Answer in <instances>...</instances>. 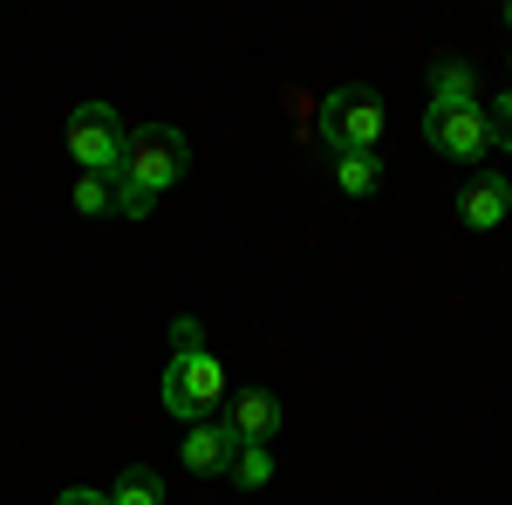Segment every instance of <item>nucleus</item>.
<instances>
[{
    "label": "nucleus",
    "instance_id": "7ed1b4c3",
    "mask_svg": "<svg viewBox=\"0 0 512 505\" xmlns=\"http://www.w3.org/2000/svg\"><path fill=\"white\" fill-rule=\"evenodd\" d=\"M62 144L76 157L82 171H117L123 164V144H130V130L110 103H76L69 110V130H62Z\"/></svg>",
    "mask_w": 512,
    "mask_h": 505
},
{
    "label": "nucleus",
    "instance_id": "f257e3e1",
    "mask_svg": "<svg viewBox=\"0 0 512 505\" xmlns=\"http://www.w3.org/2000/svg\"><path fill=\"white\" fill-rule=\"evenodd\" d=\"M185 164H192L185 130H171V123H144V130H130L123 164H117V212L151 219V212H158V198L185 178Z\"/></svg>",
    "mask_w": 512,
    "mask_h": 505
},
{
    "label": "nucleus",
    "instance_id": "9b49d317",
    "mask_svg": "<svg viewBox=\"0 0 512 505\" xmlns=\"http://www.w3.org/2000/svg\"><path fill=\"white\" fill-rule=\"evenodd\" d=\"M69 198H76L82 219H103V212H117V171H82Z\"/></svg>",
    "mask_w": 512,
    "mask_h": 505
},
{
    "label": "nucleus",
    "instance_id": "4468645a",
    "mask_svg": "<svg viewBox=\"0 0 512 505\" xmlns=\"http://www.w3.org/2000/svg\"><path fill=\"white\" fill-rule=\"evenodd\" d=\"M55 505H110V492H96V485H69Z\"/></svg>",
    "mask_w": 512,
    "mask_h": 505
},
{
    "label": "nucleus",
    "instance_id": "423d86ee",
    "mask_svg": "<svg viewBox=\"0 0 512 505\" xmlns=\"http://www.w3.org/2000/svg\"><path fill=\"white\" fill-rule=\"evenodd\" d=\"M226 430H233L239 444H274L280 396H274V389H239L233 403H226Z\"/></svg>",
    "mask_w": 512,
    "mask_h": 505
},
{
    "label": "nucleus",
    "instance_id": "dca6fc26",
    "mask_svg": "<svg viewBox=\"0 0 512 505\" xmlns=\"http://www.w3.org/2000/svg\"><path fill=\"white\" fill-rule=\"evenodd\" d=\"M506 28H512V0H506Z\"/></svg>",
    "mask_w": 512,
    "mask_h": 505
},
{
    "label": "nucleus",
    "instance_id": "1a4fd4ad",
    "mask_svg": "<svg viewBox=\"0 0 512 505\" xmlns=\"http://www.w3.org/2000/svg\"><path fill=\"white\" fill-rule=\"evenodd\" d=\"M431 103H478V76H472V62L444 55V62L431 69Z\"/></svg>",
    "mask_w": 512,
    "mask_h": 505
},
{
    "label": "nucleus",
    "instance_id": "9d476101",
    "mask_svg": "<svg viewBox=\"0 0 512 505\" xmlns=\"http://www.w3.org/2000/svg\"><path fill=\"white\" fill-rule=\"evenodd\" d=\"M335 185L349 198H369L376 185H383V164H376V151H335Z\"/></svg>",
    "mask_w": 512,
    "mask_h": 505
},
{
    "label": "nucleus",
    "instance_id": "39448f33",
    "mask_svg": "<svg viewBox=\"0 0 512 505\" xmlns=\"http://www.w3.org/2000/svg\"><path fill=\"white\" fill-rule=\"evenodd\" d=\"M321 137L328 151H383V103L369 89H335L321 110Z\"/></svg>",
    "mask_w": 512,
    "mask_h": 505
},
{
    "label": "nucleus",
    "instance_id": "20e7f679",
    "mask_svg": "<svg viewBox=\"0 0 512 505\" xmlns=\"http://www.w3.org/2000/svg\"><path fill=\"white\" fill-rule=\"evenodd\" d=\"M424 144H431L437 157L472 164V157L492 151V117H485L478 103H431V110H424Z\"/></svg>",
    "mask_w": 512,
    "mask_h": 505
},
{
    "label": "nucleus",
    "instance_id": "0eeeda50",
    "mask_svg": "<svg viewBox=\"0 0 512 505\" xmlns=\"http://www.w3.org/2000/svg\"><path fill=\"white\" fill-rule=\"evenodd\" d=\"M233 451H239V437L226 430V417H219V424H192V430H185V444H178L185 471H198V478H219V471H233Z\"/></svg>",
    "mask_w": 512,
    "mask_h": 505
},
{
    "label": "nucleus",
    "instance_id": "f8f14e48",
    "mask_svg": "<svg viewBox=\"0 0 512 505\" xmlns=\"http://www.w3.org/2000/svg\"><path fill=\"white\" fill-rule=\"evenodd\" d=\"M110 505H164L158 471H151V465H130L117 485H110Z\"/></svg>",
    "mask_w": 512,
    "mask_h": 505
},
{
    "label": "nucleus",
    "instance_id": "f03ea898",
    "mask_svg": "<svg viewBox=\"0 0 512 505\" xmlns=\"http://www.w3.org/2000/svg\"><path fill=\"white\" fill-rule=\"evenodd\" d=\"M219 396H226V362L205 349L192 314H178L171 321V362H164V410L185 424H205L219 410Z\"/></svg>",
    "mask_w": 512,
    "mask_h": 505
},
{
    "label": "nucleus",
    "instance_id": "6e6552de",
    "mask_svg": "<svg viewBox=\"0 0 512 505\" xmlns=\"http://www.w3.org/2000/svg\"><path fill=\"white\" fill-rule=\"evenodd\" d=\"M506 212H512V185H506V178H478L472 192L458 198V219H465V226H478V233H492Z\"/></svg>",
    "mask_w": 512,
    "mask_h": 505
},
{
    "label": "nucleus",
    "instance_id": "2eb2a0df",
    "mask_svg": "<svg viewBox=\"0 0 512 505\" xmlns=\"http://www.w3.org/2000/svg\"><path fill=\"white\" fill-rule=\"evenodd\" d=\"M492 123H499V144H506V151H512V89H506V96H499V103H492Z\"/></svg>",
    "mask_w": 512,
    "mask_h": 505
},
{
    "label": "nucleus",
    "instance_id": "ddd939ff",
    "mask_svg": "<svg viewBox=\"0 0 512 505\" xmlns=\"http://www.w3.org/2000/svg\"><path fill=\"white\" fill-rule=\"evenodd\" d=\"M226 478H233V485H246V492H260V485L274 478V451H267V444H239Z\"/></svg>",
    "mask_w": 512,
    "mask_h": 505
}]
</instances>
